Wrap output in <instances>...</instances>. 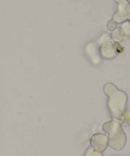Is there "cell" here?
<instances>
[{
  "label": "cell",
  "instance_id": "obj_1",
  "mask_svg": "<svg viewBox=\"0 0 130 156\" xmlns=\"http://www.w3.org/2000/svg\"><path fill=\"white\" fill-rule=\"evenodd\" d=\"M104 91L108 97V110L113 120L123 123L125 120L128 97L125 92L119 90L113 83H106Z\"/></svg>",
  "mask_w": 130,
  "mask_h": 156
},
{
  "label": "cell",
  "instance_id": "obj_2",
  "mask_svg": "<svg viewBox=\"0 0 130 156\" xmlns=\"http://www.w3.org/2000/svg\"><path fill=\"white\" fill-rule=\"evenodd\" d=\"M103 129L108 134L109 145L115 150H121L126 143V136L122 128L120 122L116 120H111L105 122Z\"/></svg>",
  "mask_w": 130,
  "mask_h": 156
},
{
  "label": "cell",
  "instance_id": "obj_3",
  "mask_svg": "<svg viewBox=\"0 0 130 156\" xmlns=\"http://www.w3.org/2000/svg\"><path fill=\"white\" fill-rule=\"evenodd\" d=\"M109 145V138L103 133H96L91 137L90 145L94 149L104 151L107 149Z\"/></svg>",
  "mask_w": 130,
  "mask_h": 156
},
{
  "label": "cell",
  "instance_id": "obj_4",
  "mask_svg": "<svg viewBox=\"0 0 130 156\" xmlns=\"http://www.w3.org/2000/svg\"><path fill=\"white\" fill-rule=\"evenodd\" d=\"M119 3L118 11L113 15V19L118 23L128 20V8L129 2L127 0H116Z\"/></svg>",
  "mask_w": 130,
  "mask_h": 156
},
{
  "label": "cell",
  "instance_id": "obj_5",
  "mask_svg": "<svg viewBox=\"0 0 130 156\" xmlns=\"http://www.w3.org/2000/svg\"><path fill=\"white\" fill-rule=\"evenodd\" d=\"M100 52L102 56L106 59H113L116 56L118 53L116 44H113L112 41H107L103 42L100 46Z\"/></svg>",
  "mask_w": 130,
  "mask_h": 156
},
{
  "label": "cell",
  "instance_id": "obj_6",
  "mask_svg": "<svg viewBox=\"0 0 130 156\" xmlns=\"http://www.w3.org/2000/svg\"><path fill=\"white\" fill-rule=\"evenodd\" d=\"M86 52L87 54L88 57L90 58L91 61L95 65H97L100 63V57L98 55L97 51V44L93 41L89 43L86 47Z\"/></svg>",
  "mask_w": 130,
  "mask_h": 156
},
{
  "label": "cell",
  "instance_id": "obj_7",
  "mask_svg": "<svg viewBox=\"0 0 130 156\" xmlns=\"http://www.w3.org/2000/svg\"><path fill=\"white\" fill-rule=\"evenodd\" d=\"M125 37V31L122 27H118L117 28L112 31L111 39L116 42H121Z\"/></svg>",
  "mask_w": 130,
  "mask_h": 156
},
{
  "label": "cell",
  "instance_id": "obj_8",
  "mask_svg": "<svg viewBox=\"0 0 130 156\" xmlns=\"http://www.w3.org/2000/svg\"><path fill=\"white\" fill-rule=\"evenodd\" d=\"M84 156H103L102 151H97L93 147H89L85 152Z\"/></svg>",
  "mask_w": 130,
  "mask_h": 156
},
{
  "label": "cell",
  "instance_id": "obj_9",
  "mask_svg": "<svg viewBox=\"0 0 130 156\" xmlns=\"http://www.w3.org/2000/svg\"><path fill=\"white\" fill-rule=\"evenodd\" d=\"M118 24L119 23H118V22H116L113 19H110V20L109 21L107 24V29H108L109 31H113L115 29H116V28H118Z\"/></svg>",
  "mask_w": 130,
  "mask_h": 156
},
{
  "label": "cell",
  "instance_id": "obj_10",
  "mask_svg": "<svg viewBox=\"0 0 130 156\" xmlns=\"http://www.w3.org/2000/svg\"><path fill=\"white\" fill-rule=\"evenodd\" d=\"M122 28H123L124 31H125V35L130 36V23L128 21H125L122 23Z\"/></svg>",
  "mask_w": 130,
  "mask_h": 156
},
{
  "label": "cell",
  "instance_id": "obj_11",
  "mask_svg": "<svg viewBox=\"0 0 130 156\" xmlns=\"http://www.w3.org/2000/svg\"><path fill=\"white\" fill-rule=\"evenodd\" d=\"M128 20L130 23V8H129V12H128Z\"/></svg>",
  "mask_w": 130,
  "mask_h": 156
},
{
  "label": "cell",
  "instance_id": "obj_12",
  "mask_svg": "<svg viewBox=\"0 0 130 156\" xmlns=\"http://www.w3.org/2000/svg\"><path fill=\"white\" fill-rule=\"evenodd\" d=\"M128 1H130V0H128Z\"/></svg>",
  "mask_w": 130,
  "mask_h": 156
}]
</instances>
